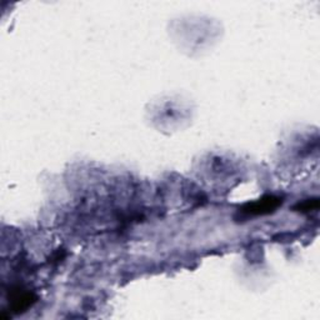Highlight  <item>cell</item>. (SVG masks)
<instances>
[{"label":"cell","mask_w":320,"mask_h":320,"mask_svg":"<svg viewBox=\"0 0 320 320\" xmlns=\"http://www.w3.org/2000/svg\"><path fill=\"white\" fill-rule=\"evenodd\" d=\"M319 206V201L318 199H313V200H307L304 203L299 204L295 209H298L299 211H312L314 209H317Z\"/></svg>","instance_id":"obj_2"},{"label":"cell","mask_w":320,"mask_h":320,"mask_svg":"<svg viewBox=\"0 0 320 320\" xmlns=\"http://www.w3.org/2000/svg\"><path fill=\"white\" fill-rule=\"evenodd\" d=\"M280 204V199L276 198V196L268 195L265 198L260 199V200L255 201V203L249 204L245 211H248L249 214H268L270 211L275 210Z\"/></svg>","instance_id":"obj_1"}]
</instances>
